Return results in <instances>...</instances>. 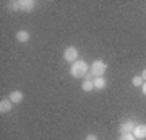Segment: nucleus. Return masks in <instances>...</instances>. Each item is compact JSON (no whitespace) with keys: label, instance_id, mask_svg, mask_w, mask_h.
<instances>
[{"label":"nucleus","instance_id":"nucleus-1","mask_svg":"<svg viewBox=\"0 0 146 140\" xmlns=\"http://www.w3.org/2000/svg\"><path fill=\"white\" fill-rule=\"evenodd\" d=\"M70 73H72V77H75V78L86 77V73H88V64L84 62V60H76V62H73L72 67H70Z\"/></svg>","mask_w":146,"mask_h":140},{"label":"nucleus","instance_id":"nucleus-2","mask_svg":"<svg viewBox=\"0 0 146 140\" xmlns=\"http://www.w3.org/2000/svg\"><path fill=\"white\" fill-rule=\"evenodd\" d=\"M106 70H107V65H106L102 60H94L93 65H91V73L94 75V78L102 77L106 73Z\"/></svg>","mask_w":146,"mask_h":140},{"label":"nucleus","instance_id":"nucleus-3","mask_svg":"<svg viewBox=\"0 0 146 140\" xmlns=\"http://www.w3.org/2000/svg\"><path fill=\"white\" fill-rule=\"evenodd\" d=\"M63 59L67 60V62H76L78 60V49L75 46H68L65 47V51H63Z\"/></svg>","mask_w":146,"mask_h":140},{"label":"nucleus","instance_id":"nucleus-4","mask_svg":"<svg viewBox=\"0 0 146 140\" xmlns=\"http://www.w3.org/2000/svg\"><path fill=\"white\" fill-rule=\"evenodd\" d=\"M120 134H133V129H135V124L133 121H125L123 124H120Z\"/></svg>","mask_w":146,"mask_h":140},{"label":"nucleus","instance_id":"nucleus-5","mask_svg":"<svg viewBox=\"0 0 146 140\" xmlns=\"http://www.w3.org/2000/svg\"><path fill=\"white\" fill-rule=\"evenodd\" d=\"M133 135H135L136 139H146V125L145 124L135 125V129H133Z\"/></svg>","mask_w":146,"mask_h":140},{"label":"nucleus","instance_id":"nucleus-6","mask_svg":"<svg viewBox=\"0 0 146 140\" xmlns=\"http://www.w3.org/2000/svg\"><path fill=\"white\" fill-rule=\"evenodd\" d=\"M11 101L10 99H7V98H3L2 101H0V113L2 114H5V113H10L11 111Z\"/></svg>","mask_w":146,"mask_h":140},{"label":"nucleus","instance_id":"nucleus-7","mask_svg":"<svg viewBox=\"0 0 146 140\" xmlns=\"http://www.w3.org/2000/svg\"><path fill=\"white\" fill-rule=\"evenodd\" d=\"M33 8H34V2L33 0H20V10L33 11Z\"/></svg>","mask_w":146,"mask_h":140},{"label":"nucleus","instance_id":"nucleus-8","mask_svg":"<svg viewBox=\"0 0 146 140\" xmlns=\"http://www.w3.org/2000/svg\"><path fill=\"white\" fill-rule=\"evenodd\" d=\"M23 98H25V96H23V93H21V91H18V90H16V91H11L10 96H8V99H10L11 103H21V101H23Z\"/></svg>","mask_w":146,"mask_h":140},{"label":"nucleus","instance_id":"nucleus-9","mask_svg":"<svg viewBox=\"0 0 146 140\" xmlns=\"http://www.w3.org/2000/svg\"><path fill=\"white\" fill-rule=\"evenodd\" d=\"M29 33L28 31H25V29H21V31H18L16 33V41H20V42H28L29 41Z\"/></svg>","mask_w":146,"mask_h":140},{"label":"nucleus","instance_id":"nucleus-10","mask_svg":"<svg viewBox=\"0 0 146 140\" xmlns=\"http://www.w3.org/2000/svg\"><path fill=\"white\" fill-rule=\"evenodd\" d=\"M94 82V90H104L106 88V80H104V77H98V78H94L93 80Z\"/></svg>","mask_w":146,"mask_h":140},{"label":"nucleus","instance_id":"nucleus-11","mask_svg":"<svg viewBox=\"0 0 146 140\" xmlns=\"http://www.w3.org/2000/svg\"><path fill=\"white\" fill-rule=\"evenodd\" d=\"M81 88H83V91H86V93H88V91H93L94 90V82L93 80H84Z\"/></svg>","mask_w":146,"mask_h":140},{"label":"nucleus","instance_id":"nucleus-12","mask_svg":"<svg viewBox=\"0 0 146 140\" xmlns=\"http://www.w3.org/2000/svg\"><path fill=\"white\" fill-rule=\"evenodd\" d=\"M143 77H141V75H138V77H133V85H135V86H141V85H143Z\"/></svg>","mask_w":146,"mask_h":140},{"label":"nucleus","instance_id":"nucleus-13","mask_svg":"<svg viewBox=\"0 0 146 140\" xmlns=\"http://www.w3.org/2000/svg\"><path fill=\"white\" fill-rule=\"evenodd\" d=\"M119 140H136V137L133 134H122Z\"/></svg>","mask_w":146,"mask_h":140},{"label":"nucleus","instance_id":"nucleus-14","mask_svg":"<svg viewBox=\"0 0 146 140\" xmlns=\"http://www.w3.org/2000/svg\"><path fill=\"white\" fill-rule=\"evenodd\" d=\"M86 140H98V137H96V135H93V134H89L88 137H86Z\"/></svg>","mask_w":146,"mask_h":140},{"label":"nucleus","instance_id":"nucleus-15","mask_svg":"<svg viewBox=\"0 0 146 140\" xmlns=\"http://www.w3.org/2000/svg\"><path fill=\"white\" fill-rule=\"evenodd\" d=\"M141 91H143V94L146 96V82L143 83V85H141Z\"/></svg>","mask_w":146,"mask_h":140},{"label":"nucleus","instance_id":"nucleus-16","mask_svg":"<svg viewBox=\"0 0 146 140\" xmlns=\"http://www.w3.org/2000/svg\"><path fill=\"white\" fill-rule=\"evenodd\" d=\"M141 77H143V80H145V82H146V68H145V70H143V72H141Z\"/></svg>","mask_w":146,"mask_h":140}]
</instances>
